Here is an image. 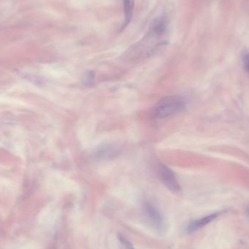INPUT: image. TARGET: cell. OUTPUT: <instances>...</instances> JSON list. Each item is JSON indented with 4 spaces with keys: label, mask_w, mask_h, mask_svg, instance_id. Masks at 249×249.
Wrapping results in <instances>:
<instances>
[{
    "label": "cell",
    "mask_w": 249,
    "mask_h": 249,
    "mask_svg": "<svg viewBox=\"0 0 249 249\" xmlns=\"http://www.w3.org/2000/svg\"><path fill=\"white\" fill-rule=\"evenodd\" d=\"M167 22L163 18L155 20L147 35L133 48V53L148 55L155 48L163 43L167 33Z\"/></svg>",
    "instance_id": "6da1fadb"
},
{
    "label": "cell",
    "mask_w": 249,
    "mask_h": 249,
    "mask_svg": "<svg viewBox=\"0 0 249 249\" xmlns=\"http://www.w3.org/2000/svg\"><path fill=\"white\" fill-rule=\"evenodd\" d=\"M186 107V101L178 96H169L160 99L151 111L155 118L163 119L179 113Z\"/></svg>",
    "instance_id": "7a4b0ae2"
},
{
    "label": "cell",
    "mask_w": 249,
    "mask_h": 249,
    "mask_svg": "<svg viewBox=\"0 0 249 249\" xmlns=\"http://www.w3.org/2000/svg\"><path fill=\"white\" fill-rule=\"evenodd\" d=\"M158 174L160 179L168 190L174 193L181 191V187L175 174L167 165L160 164L158 167Z\"/></svg>",
    "instance_id": "3957f363"
},
{
    "label": "cell",
    "mask_w": 249,
    "mask_h": 249,
    "mask_svg": "<svg viewBox=\"0 0 249 249\" xmlns=\"http://www.w3.org/2000/svg\"><path fill=\"white\" fill-rule=\"evenodd\" d=\"M145 212L149 218V222L152 226L158 231H162L164 228L163 218L159 211L149 203H146L144 206Z\"/></svg>",
    "instance_id": "277c9868"
},
{
    "label": "cell",
    "mask_w": 249,
    "mask_h": 249,
    "mask_svg": "<svg viewBox=\"0 0 249 249\" xmlns=\"http://www.w3.org/2000/svg\"><path fill=\"white\" fill-rule=\"evenodd\" d=\"M218 216H219V213H212V214L208 215V216H205V217L200 218V219H197V220L193 221L187 227V232L189 233H193V232L199 231V230L209 225L211 222H213L215 219H216Z\"/></svg>",
    "instance_id": "5b68a950"
},
{
    "label": "cell",
    "mask_w": 249,
    "mask_h": 249,
    "mask_svg": "<svg viewBox=\"0 0 249 249\" xmlns=\"http://www.w3.org/2000/svg\"><path fill=\"white\" fill-rule=\"evenodd\" d=\"M124 4V26L125 27L131 20L133 12V0H123Z\"/></svg>",
    "instance_id": "8992f818"
},
{
    "label": "cell",
    "mask_w": 249,
    "mask_h": 249,
    "mask_svg": "<svg viewBox=\"0 0 249 249\" xmlns=\"http://www.w3.org/2000/svg\"><path fill=\"white\" fill-rule=\"evenodd\" d=\"M243 67L246 72L249 74V51H246L242 55Z\"/></svg>",
    "instance_id": "52a82bcc"
},
{
    "label": "cell",
    "mask_w": 249,
    "mask_h": 249,
    "mask_svg": "<svg viewBox=\"0 0 249 249\" xmlns=\"http://www.w3.org/2000/svg\"><path fill=\"white\" fill-rule=\"evenodd\" d=\"M121 242L124 244V245L125 246L126 248L127 249H133V247H132L131 245H130V243L128 242V241H127V240L124 239V238H121Z\"/></svg>",
    "instance_id": "ba28073f"
}]
</instances>
